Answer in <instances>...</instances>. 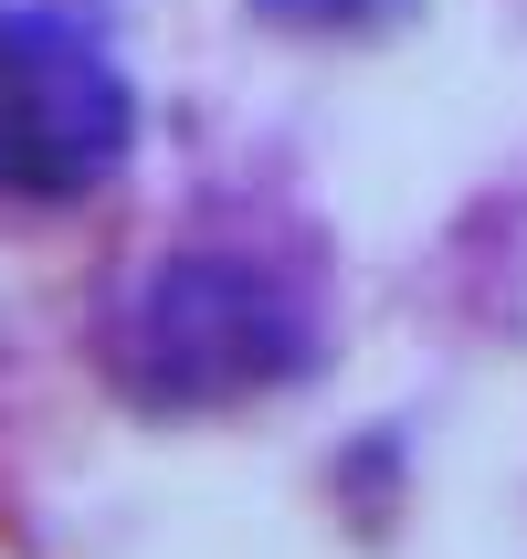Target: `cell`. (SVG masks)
Returning <instances> with one entry per match:
<instances>
[{
    "mask_svg": "<svg viewBox=\"0 0 527 559\" xmlns=\"http://www.w3.org/2000/svg\"><path fill=\"white\" fill-rule=\"evenodd\" d=\"M316 370L307 296L253 253H158L106 307V380L137 412H243Z\"/></svg>",
    "mask_w": 527,
    "mask_h": 559,
    "instance_id": "6da1fadb",
    "label": "cell"
},
{
    "mask_svg": "<svg viewBox=\"0 0 527 559\" xmlns=\"http://www.w3.org/2000/svg\"><path fill=\"white\" fill-rule=\"evenodd\" d=\"M137 85L117 74L95 0H0V201L63 212L127 169Z\"/></svg>",
    "mask_w": 527,
    "mask_h": 559,
    "instance_id": "7a4b0ae2",
    "label": "cell"
},
{
    "mask_svg": "<svg viewBox=\"0 0 527 559\" xmlns=\"http://www.w3.org/2000/svg\"><path fill=\"white\" fill-rule=\"evenodd\" d=\"M264 32L285 43H380V32H402L422 0H243Z\"/></svg>",
    "mask_w": 527,
    "mask_h": 559,
    "instance_id": "3957f363",
    "label": "cell"
}]
</instances>
